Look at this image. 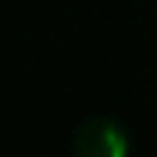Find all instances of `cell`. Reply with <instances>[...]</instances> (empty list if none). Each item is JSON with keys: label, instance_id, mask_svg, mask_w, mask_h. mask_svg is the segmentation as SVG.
<instances>
[{"label": "cell", "instance_id": "1", "mask_svg": "<svg viewBox=\"0 0 157 157\" xmlns=\"http://www.w3.org/2000/svg\"><path fill=\"white\" fill-rule=\"evenodd\" d=\"M76 157H128V140L119 125L108 119H90L76 134Z\"/></svg>", "mask_w": 157, "mask_h": 157}]
</instances>
